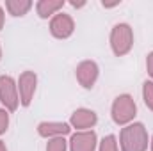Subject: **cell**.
<instances>
[{
    "label": "cell",
    "mask_w": 153,
    "mask_h": 151,
    "mask_svg": "<svg viewBox=\"0 0 153 151\" xmlns=\"http://www.w3.org/2000/svg\"><path fill=\"white\" fill-rule=\"evenodd\" d=\"M117 144H119V151H148L150 146L148 128L139 121L123 126L119 132Z\"/></svg>",
    "instance_id": "1"
},
{
    "label": "cell",
    "mask_w": 153,
    "mask_h": 151,
    "mask_svg": "<svg viewBox=\"0 0 153 151\" xmlns=\"http://www.w3.org/2000/svg\"><path fill=\"white\" fill-rule=\"evenodd\" d=\"M135 115H137V103H135L134 96H130V94L116 96L111 105V117H112L114 124L123 128V126L134 123Z\"/></svg>",
    "instance_id": "2"
},
{
    "label": "cell",
    "mask_w": 153,
    "mask_h": 151,
    "mask_svg": "<svg viewBox=\"0 0 153 151\" xmlns=\"http://www.w3.org/2000/svg\"><path fill=\"white\" fill-rule=\"evenodd\" d=\"M109 44L116 57L128 55L134 48V29L125 21L116 23L109 36Z\"/></svg>",
    "instance_id": "3"
},
{
    "label": "cell",
    "mask_w": 153,
    "mask_h": 151,
    "mask_svg": "<svg viewBox=\"0 0 153 151\" xmlns=\"http://www.w3.org/2000/svg\"><path fill=\"white\" fill-rule=\"evenodd\" d=\"M0 103L7 112H16L20 107L18 84L11 75H0Z\"/></svg>",
    "instance_id": "4"
},
{
    "label": "cell",
    "mask_w": 153,
    "mask_h": 151,
    "mask_svg": "<svg viewBox=\"0 0 153 151\" xmlns=\"http://www.w3.org/2000/svg\"><path fill=\"white\" fill-rule=\"evenodd\" d=\"M18 94H20V105L22 107H29L36 96V91H38V75L30 70L20 73L18 80Z\"/></svg>",
    "instance_id": "5"
},
{
    "label": "cell",
    "mask_w": 153,
    "mask_h": 151,
    "mask_svg": "<svg viewBox=\"0 0 153 151\" xmlns=\"http://www.w3.org/2000/svg\"><path fill=\"white\" fill-rule=\"evenodd\" d=\"M48 29H50V34L55 39H68L75 32V20L71 18V14L61 11L50 20Z\"/></svg>",
    "instance_id": "6"
},
{
    "label": "cell",
    "mask_w": 153,
    "mask_h": 151,
    "mask_svg": "<svg viewBox=\"0 0 153 151\" xmlns=\"http://www.w3.org/2000/svg\"><path fill=\"white\" fill-rule=\"evenodd\" d=\"M100 76V66L94 61H82L75 68V78L82 89H93Z\"/></svg>",
    "instance_id": "7"
},
{
    "label": "cell",
    "mask_w": 153,
    "mask_h": 151,
    "mask_svg": "<svg viewBox=\"0 0 153 151\" xmlns=\"http://www.w3.org/2000/svg\"><path fill=\"white\" fill-rule=\"evenodd\" d=\"M98 135L94 130L75 132L70 135L68 151H98Z\"/></svg>",
    "instance_id": "8"
},
{
    "label": "cell",
    "mask_w": 153,
    "mask_h": 151,
    "mask_svg": "<svg viewBox=\"0 0 153 151\" xmlns=\"http://www.w3.org/2000/svg\"><path fill=\"white\" fill-rule=\"evenodd\" d=\"M70 126L71 130L75 132H87V130H93L98 123V114L91 109H85V107H80L73 110L71 117H70Z\"/></svg>",
    "instance_id": "9"
},
{
    "label": "cell",
    "mask_w": 153,
    "mask_h": 151,
    "mask_svg": "<svg viewBox=\"0 0 153 151\" xmlns=\"http://www.w3.org/2000/svg\"><path fill=\"white\" fill-rule=\"evenodd\" d=\"M38 135L50 141V139H57V137H66L71 133V126L70 123L64 121H41L38 124Z\"/></svg>",
    "instance_id": "10"
},
{
    "label": "cell",
    "mask_w": 153,
    "mask_h": 151,
    "mask_svg": "<svg viewBox=\"0 0 153 151\" xmlns=\"http://www.w3.org/2000/svg\"><path fill=\"white\" fill-rule=\"evenodd\" d=\"M66 2L64 0H39L36 2V13L41 20H52L57 13L64 9Z\"/></svg>",
    "instance_id": "11"
},
{
    "label": "cell",
    "mask_w": 153,
    "mask_h": 151,
    "mask_svg": "<svg viewBox=\"0 0 153 151\" xmlns=\"http://www.w3.org/2000/svg\"><path fill=\"white\" fill-rule=\"evenodd\" d=\"M32 7H34L32 0H5V5H4V9L14 18L25 16Z\"/></svg>",
    "instance_id": "12"
},
{
    "label": "cell",
    "mask_w": 153,
    "mask_h": 151,
    "mask_svg": "<svg viewBox=\"0 0 153 151\" xmlns=\"http://www.w3.org/2000/svg\"><path fill=\"white\" fill-rule=\"evenodd\" d=\"M98 151H119L117 137H116V135H105V137L98 142Z\"/></svg>",
    "instance_id": "13"
},
{
    "label": "cell",
    "mask_w": 153,
    "mask_h": 151,
    "mask_svg": "<svg viewBox=\"0 0 153 151\" xmlns=\"http://www.w3.org/2000/svg\"><path fill=\"white\" fill-rule=\"evenodd\" d=\"M143 101H144L146 109L153 112V82L152 80H144V84H143Z\"/></svg>",
    "instance_id": "14"
},
{
    "label": "cell",
    "mask_w": 153,
    "mask_h": 151,
    "mask_svg": "<svg viewBox=\"0 0 153 151\" xmlns=\"http://www.w3.org/2000/svg\"><path fill=\"white\" fill-rule=\"evenodd\" d=\"M45 151H68V141H66V137L50 139V141L46 142Z\"/></svg>",
    "instance_id": "15"
},
{
    "label": "cell",
    "mask_w": 153,
    "mask_h": 151,
    "mask_svg": "<svg viewBox=\"0 0 153 151\" xmlns=\"http://www.w3.org/2000/svg\"><path fill=\"white\" fill-rule=\"evenodd\" d=\"M9 123H11V117H9V112L5 109H0V135H4L9 128Z\"/></svg>",
    "instance_id": "16"
},
{
    "label": "cell",
    "mask_w": 153,
    "mask_h": 151,
    "mask_svg": "<svg viewBox=\"0 0 153 151\" xmlns=\"http://www.w3.org/2000/svg\"><path fill=\"white\" fill-rule=\"evenodd\" d=\"M146 71L150 75V80L153 82V50L146 55Z\"/></svg>",
    "instance_id": "17"
},
{
    "label": "cell",
    "mask_w": 153,
    "mask_h": 151,
    "mask_svg": "<svg viewBox=\"0 0 153 151\" xmlns=\"http://www.w3.org/2000/svg\"><path fill=\"white\" fill-rule=\"evenodd\" d=\"M4 25H5V9L0 5V32H2Z\"/></svg>",
    "instance_id": "18"
},
{
    "label": "cell",
    "mask_w": 153,
    "mask_h": 151,
    "mask_svg": "<svg viewBox=\"0 0 153 151\" xmlns=\"http://www.w3.org/2000/svg\"><path fill=\"white\" fill-rule=\"evenodd\" d=\"M70 5H71V7H75V9H80V7H84V5H85V2H75V0H71V2H70Z\"/></svg>",
    "instance_id": "19"
},
{
    "label": "cell",
    "mask_w": 153,
    "mask_h": 151,
    "mask_svg": "<svg viewBox=\"0 0 153 151\" xmlns=\"http://www.w3.org/2000/svg\"><path fill=\"white\" fill-rule=\"evenodd\" d=\"M0 151H7V146H5V142L0 139Z\"/></svg>",
    "instance_id": "20"
},
{
    "label": "cell",
    "mask_w": 153,
    "mask_h": 151,
    "mask_svg": "<svg viewBox=\"0 0 153 151\" xmlns=\"http://www.w3.org/2000/svg\"><path fill=\"white\" fill-rule=\"evenodd\" d=\"M150 151H153V135L150 137Z\"/></svg>",
    "instance_id": "21"
},
{
    "label": "cell",
    "mask_w": 153,
    "mask_h": 151,
    "mask_svg": "<svg viewBox=\"0 0 153 151\" xmlns=\"http://www.w3.org/2000/svg\"><path fill=\"white\" fill-rule=\"evenodd\" d=\"M0 61H2V44H0Z\"/></svg>",
    "instance_id": "22"
}]
</instances>
